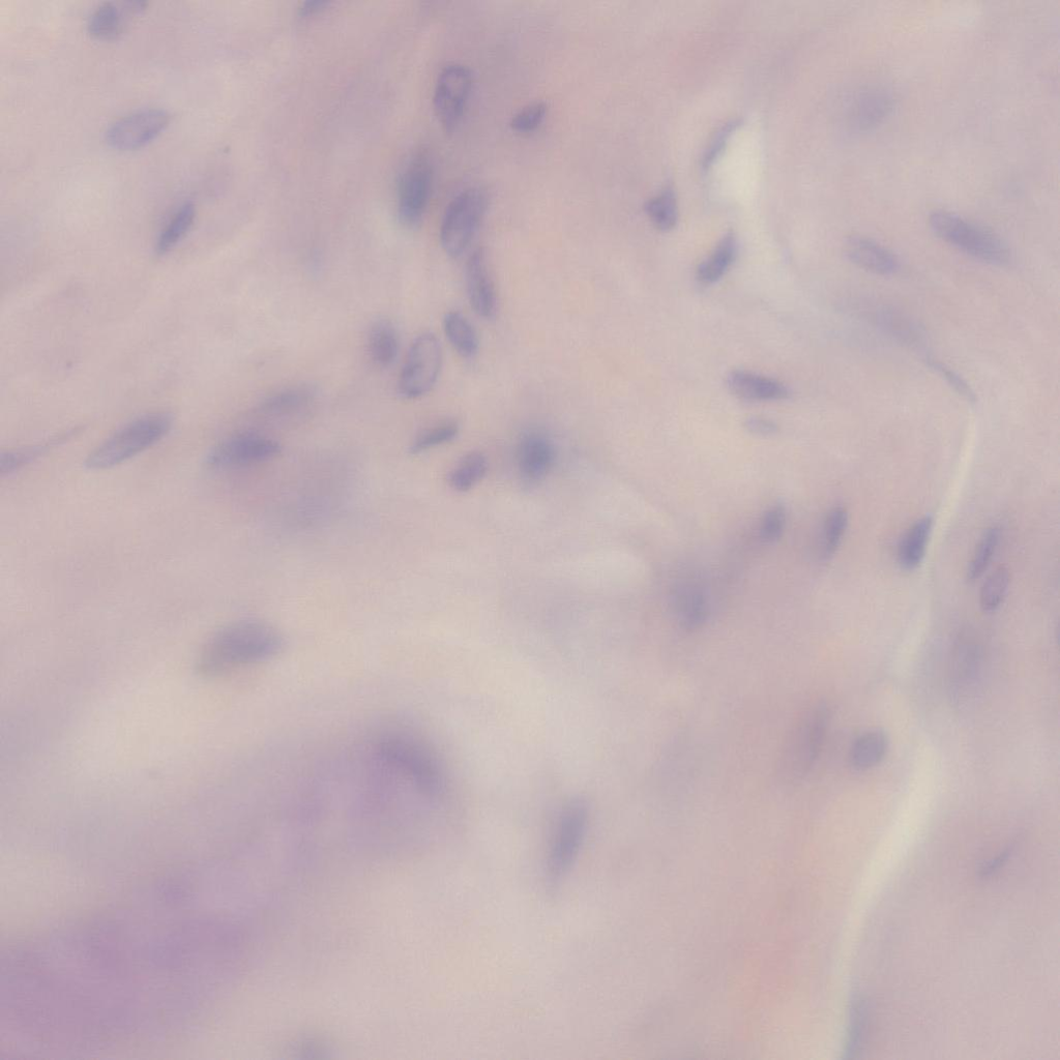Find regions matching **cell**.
<instances>
[{
    "mask_svg": "<svg viewBox=\"0 0 1060 1060\" xmlns=\"http://www.w3.org/2000/svg\"><path fill=\"white\" fill-rule=\"evenodd\" d=\"M284 637L268 623L248 620L230 624L205 643L198 659V672L220 676L235 669L268 661L284 649Z\"/></svg>",
    "mask_w": 1060,
    "mask_h": 1060,
    "instance_id": "cell-1",
    "label": "cell"
},
{
    "mask_svg": "<svg viewBox=\"0 0 1060 1060\" xmlns=\"http://www.w3.org/2000/svg\"><path fill=\"white\" fill-rule=\"evenodd\" d=\"M378 755L430 802L447 797L448 779L435 751L409 730H390L377 742Z\"/></svg>",
    "mask_w": 1060,
    "mask_h": 1060,
    "instance_id": "cell-2",
    "label": "cell"
},
{
    "mask_svg": "<svg viewBox=\"0 0 1060 1060\" xmlns=\"http://www.w3.org/2000/svg\"><path fill=\"white\" fill-rule=\"evenodd\" d=\"M173 418L166 412L145 415L126 424L109 436L84 462L91 470L119 466L154 447L171 430Z\"/></svg>",
    "mask_w": 1060,
    "mask_h": 1060,
    "instance_id": "cell-3",
    "label": "cell"
},
{
    "mask_svg": "<svg viewBox=\"0 0 1060 1060\" xmlns=\"http://www.w3.org/2000/svg\"><path fill=\"white\" fill-rule=\"evenodd\" d=\"M830 722L826 705H817L803 714L791 729L782 750L780 776L787 782L803 780L813 768Z\"/></svg>",
    "mask_w": 1060,
    "mask_h": 1060,
    "instance_id": "cell-4",
    "label": "cell"
},
{
    "mask_svg": "<svg viewBox=\"0 0 1060 1060\" xmlns=\"http://www.w3.org/2000/svg\"><path fill=\"white\" fill-rule=\"evenodd\" d=\"M929 225L939 239L983 262L1006 267L1011 262L1008 246L994 232L948 212L935 211Z\"/></svg>",
    "mask_w": 1060,
    "mask_h": 1060,
    "instance_id": "cell-5",
    "label": "cell"
},
{
    "mask_svg": "<svg viewBox=\"0 0 1060 1060\" xmlns=\"http://www.w3.org/2000/svg\"><path fill=\"white\" fill-rule=\"evenodd\" d=\"M588 823V812L581 801H572L559 814L551 833L547 858L546 878L551 887L562 882L575 863Z\"/></svg>",
    "mask_w": 1060,
    "mask_h": 1060,
    "instance_id": "cell-6",
    "label": "cell"
},
{
    "mask_svg": "<svg viewBox=\"0 0 1060 1060\" xmlns=\"http://www.w3.org/2000/svg\"><path fill=\"white\" fill-rule=\"evenodd\" d=\"M488 209L487 193L478 187L461 191L448 205L440 226V244L451 258L473 242Z\"/></svg>",
    "mask_w": 1060,
    "mask_h": 1060,
    "instance_id": "cell-7",
    "label": "cell"
},
{
    "mask_svg": "<svg viewBox=\"0 0 1060 1060\" xmlns=\"http://www.w3.org/2000/svg\"><path fill=\"white\" fill-rule=\"evenodd\" d=\"M443 347L430 332L423 333L412 342L401 370L398 390L407 400L419 399L430 393L443 368Z\"/></svg>",
    "mask_w": 1060,
    "mask_h": 1060,
    "instance_id": "cell-8",
    "label": "cell"
},
{
    "mask_svg": "<svg viewBox=\"0 0 1060 1060\" xmlns=\"http://www.w3.org/2000/svg\"><path fill=\"white\" fill-rule=\"evenodd\" d=\"M433 186V165L426 153L411 158L404 168L398 187V217L407 228L421 225L428 208Z\"/></svg>",
    "mask_w": 1060,
    "mask_h": 1060,
    "instance_id": "cell-9",
    "label": "cell"
},
{
    "mask_svg": "<svg viewBox=\"0 0 1060 1060\" xmlns=\"http://www.w3.org/2000/svg\"><path fill=\"white\" fill-rule=\"evenodd\" d=\"M278 441L258 433H239L224 439L206 456L211 469L239 468L270 461L281 454Z\"/></svg>",
    "mask_w": 1060,
    "mask_h": 1060,
    "instance_id": "cell-10",
    "label": "cell"
},
{
    "mask_svg": "<svg viewBox=\"0 0 1060 1060\" xmlns=\"http://www.w3.org/2000/svg\"><path fill=\"white\" fill-rule=\"evenodd\" d=\"M473 87V74L464 65L451 64L440 72L434 91V110L443 127L454 131L460 124Z\"/></svg>",
    "mask_w": 1060,
    "mask_h": 1060,
    "instance_id": "cell-11",
    "label": "cell"
},
{
    "mask_svg": "<svg viewBox=\"0 0 1060 1060\" xmlns=\"http://www.w3.org/2000/svg\"><path fill=\"white\" fill-rule=\"evenodd\" d=\"M170 119L165 109L138 110L114 122L107 129L105 138L115 150H137L156 139L168 127Z\"/></svg>",
    "mask_w": 1060,
    "mask_h": 1060,
    "instance_id": "cell-12",
    "label": "cell"
},
{
    "mask_svg": "<svg viewBox=\"0 0 1060 1060\" xmlns=\"http://www.w3.org/2000/svg\"><path fill=\"white\" fill-rule=\"evenodd\" d=\"M465 283L471 308L478 316L493 319L497 313V294L486 252L481 248L471 253L466 262Z\"/></svg>",
    "mask_w": 1060,
    "mask_h": 1060,
    "instance_id": "cell-13",
    "label": "cell"
},
{
    "mask_svg": "<svg viewBox=\"0 0 1060 1060\" xmlns=\"http://www.w3.org/2000/svg\"><path fill=\"white\" fill-rule=\"evenodd\" d=\"M552 441L540 430H528L518 446V466L521 479L536 485L548 475L554 462Z\"/></svg>",
    "mask_w": 1060,
    "mask_h": 1060,
    "instance_id": "cell-14",
    "label": "cell"
},
{
    "mask_svg": "<svg viewBox=\"0 0 1060 1060\" xmlns=\"http://www.w3.org/2000/svg\"><path fill=\"white\" fill-rule=\"evenodd\" d=\"M671 598L677 621L685 630H698L708 622L711 605L700 583L685 580L676 584Z\"/></svg>",
    "mask_w": 1060,
    "mask_h": 1060,
    "instance_id": "cell-15",
    "label": "cell"
},
{
    "mask_svg": "<svg viewBox=\"0 0 1060 1060\" xmlns=\"http://www.w3.org/2000/svg\"><path fill=\"white\" fill-rule=\"evenodd\" d=\"M731 394L745 401H780L790 396L782 382L744 370L731 371L726 378Z\"/></svg>",
    "mask_w": 1060,
    "mask_h": 1060,
    "instance_id": "cell-16",
    "label": "cell"
},
{
    "mask_svg": "<svg viewBox=\"0 0 1060 1060\" xmlns=\"http://www.w3.org/2000/svg\"><path fill=\"white\" fill-rule=\"evenodd\" d=\"M845 255L857 267L880 276L894 275L900 268L899 259L892 251L864 237L849 238Z\"/></svg>",
    "mask_w": 1060,
    "mask_h": 1060,
    "instance_id": "cell-17",
    "label": "cell"
},
{
    "mask_svg": "<svg viewBox=\"0 0 1060 1060\" xmlns=\"http://www.w3.org/2000/svg\"><path fill=\"white\" fill-rule=\"evenodd\" d=\"M892 109L893 100L885 91L863 92L850 108V126L859 133L872 131L887 119Z\"/></svg>",
    "mask_w": 1060,
    "mask_h": 1060,
    "instance_id": "cell-18",
    "label": "cell"
},
{
    "mask_svg": "<svg viewBox=\"0 0 1060 1060\" xmlns=\"http://www.w3.org/2000/svg\"><path fill=\"white\" fill-rule=\"evenodd\" d=\"M870 319L883 334L904 345L919 346L924 340L917 323L894 308L876 306L870 310Z\"/></svg>",
    "mask_w": 1060,
    "mask_h": 1060,
    "instance_id": "cell-19",
    "label": "cell"
},
{
    "mask_svg": "<svg viewBox=\"0 0 1060 1060\" xmlns=\"http://www.w3.org/2000/svg\"><path fill=\"white\" fill-rule=\"evenodd\" d=\"M314 398L315 392L311 388H289L262 401L257 407V414L271 419L289 417L309 407Z\"/></svg>",
    "mask_w": 1060,
    "mask_h": 1060,
    "instance_id": "cell-20",
    "label": "cell"
},
{
    "mask_svg": "<svg viewBox=\"0 0 1060 1060\" xmlns=\"http://www.w3.org/2000/svg\"><path fill=\"white\" fill-rule=\"evenodd\" d=\"M933 518L926 516L912 525L904 535L898 548V562L902 569H918L925 557L932 533Z\"/></svg>",
    "mask_w": 1060,
    "mask_h": 1060,
    "instance_id": "cell-21",
    "label": "cell"
},
{
    "mask_svg": "<svg viewBox=\"0 0 1060 1060\" xmlns=\"http://www.w3.org/2000/svg\"><path fill=\"white\" fill-rule=\"evenodd\" d=\"M738 252L739 243L735 234L726 233L710 256L699 264L696 272L697 280L703 285L718 282L731 268Z\"/></svg>",
    "mask_w": 1060,
    "mask_h": 1060,
    "instance_id": "cell-22",
    "label": "cell"
},
{
    "mask_svg": "<svg viewBox=\"0 0 1060 1060\" xmlns=\"http://www.w3.org/2000/svg\"><path fill=\"white\" fill-rule=\"evenodd\" d=\"M368 348L371 360L378 367L389 368L396 362L400 338L392 322L379 320L374 323L369 333Z\"/></svg>",
    "mask_w": 1060,
    "mask_h": 1060,
    "instance_id": "cell-23",
    "label": "cell"
},
{
    "mask_svg": "<svg viewBox=\"0 0 1060 1060\" xmlns=\"http://www.w3.org/2000/svg\"><path fill=\"white\" fill-rule=\"evenodd\" d=\"M444 331L453 348L464 359H474L479 352L478 334L470 321L460 312L452 311L444 318Z\"/></svg>",
    "mask_w": 1060,
    "mask_h": 1060,
    "instance_id": "cell-24",
    "label": "cell"
},
{
    "mask_svg": "<svg viewBox=\"0 0 1060 1060\" xmlns=\"http://www.w3.org/2000/svg\"><path fill=\"white\" fill-rule=\"evenodd\" d=\"M888 746L887 735L881 731L876 730L863 734L851 748L850 761L852 767L859 771L874 768L886 756Z\"/></svg>",
    "mask_w": 1060,
    "mask_h": 1060,
    "instance_id": "cell-25",
    "label": "cell"
},
{
    "mask_svg": "<svg viewBox=\"0 0 1060 1060\" xmlns=\"http://www.w3.org/2000/svg\"><path fill=\"white\" fill-rule=\"evenodd\" d=\"M195 218V204L191 201L183 203L160 232L156 242V252L163 255L178 245L191 229Z\"/></svg>",
    "mask_w": 1060,
    "mask_h": 1060,
    "instance_id": "cell-26",
    "label": "cell"
},
{
    "mask_svg": "<svg viewBox=\"0 0 1060 1060\" xmlns=\"http://www.w3.org/2000/svg\"><path fill=\"white\" fill-rule=\"evenodd\" d=\"M125 26L124 10L111 2L101 4L88 18L87 29L93 37L111 40L119 37Z\"/></svg>",
    "mask_w": 1060,
    "mask_h": 1060,
    "instance_id": "cell-27",
    "label": "cell"
},
{
    "mask_svg": "<svg viewBox=\"0 0 1060 1060\" xmlns=\"http://www.w3.org/2000/svg\"><path fill=\"white\" fill-rule=\"evenodd\" d=\"M487 471L486 457L478 452L470 453L451 470L448 482L455 491L466 492L479 484L487 475Z\"/></svg>",
    "mask_w": 1060,
    "mask_h": 1060,
    "instance_id": "cell-28",
    "label": "cell"
},
{
    "mask_svg": "<svg viewBox=\"0 0 1060 1060\" xmlns=\"http://www.w3.org/2000/svg\"><path fill=\"white\" fill-rule=\"evenodd\" d=\"M848 521V512L843 507L832 509L824 519L819 545L822 561H830L837 553L845 537Z\"/></svg>",
    "mask_w": 1060,
    "mask_h": 1060,
    "instance_id": "cell-29",
    "label": "cell"
},
{
    "mask_svg": "<svg viewBox=\"0 0 1060 1060\" xmlns=\"http://www.w3.org/2000/svg\"><path fill=\"white\" fill-rule=\"evenodd\" d=\"M645 213L661 231L672 230L679 221V205L674 188L666 186L645 204Z\"/></svg>",
    "mask_w": 1060,
    "mask_h": 1060,
    "instance_id": "cell-30",
    "label": "cell"
},
{
    "mask_svg": "<svg viewBox=\"0 0 1060 1060\" xmlns=\"http://www.w3.org/2000/svg\"><path fill=\"white\" fill-rule=\"evenodd\" d=\"M999 540V527L992 526L986 530L967 568L966 576L969 582H975L987 571L998 547Z\"/></svg>",
    "mask_w": 1060,
    "mask_h": 1060,
    "instance_id": "cell-31",
    "label": "cell"
},
{
    "mask_svg": "<svg viewBox=\"0 0 1060 1060\" xmlns=\"http://www.w3.org/2000/svg\"><path fill=\"white\" fill-rule=\"evenodd\" d=\"M459 425L454 421H447L430 427L421 432L409 448L411 455H420L431 449L451 443L459 434Z\"/></svg>",
    "mask_w": 1060,
    "mask_h": 1060,
    "instance_id": "cell-32",
    "label": "cell"
},
{
    "mask_svg": "<svg viewBox=\"0 0 1060 1060\" xmlns=\"http://www.w3.org/2000/svg\"><path fill=\"white\" fill-rule=\"evenodd\" d=\"M1010 582L1011 575L1005 567L998 568L988 577L980 594V605L984 612H994L1003 604Z\"/></svg>",
    "mask_w": 1060,
    "mask_h": 1060,
    "instance_id": "cell-33",
    "label": "cell"
},
{
    "mask_svg": "<svg viewBox=\"0 0 1060 1060\" xmlns=\"http://www.w3.org/2000/svg\"><path fill=\"white\" fill-rule=\"evenodd\" d=\"M787 523V514L783 507L774 506L763 514L759 524V537L765 543H775L781 539Z\"/></svg>",
    "mask_w": 1060,
    "mask_h": 1060,
    "instance_id": "cell-34",
    "label": "cell"
},
{
    "mask_svg": "<svg viewBox=\"0 0 1060 1060\" xmlns=\"http://www.w3.org/2000/svg\"><path fill=\"white\" fill-rule=\"evenodd\" d=\"M546 114L547 105L544 102L528 104L513 116L511 127L519 133L534 132L544 122Z\"/></svg>",
    "mask_w": 1060,
    "mask_h": 1060,
    "instance_id": "cell-35",
    "label": "cell"
},
{
    "mask_svg": "<svg viewBox=\"0 0 1060 1060\" xmlns=\"http://www.w3.org/2000/svg\"><path fill=\"white\" fill-rule=\"evenodd\" d=\"M740 125L741 122L739 120H733L727 122L715 133L703 154L701 162L703 169L708 170L714 165L716 160L723 153L732 134L740 127Z\"/></svg>",
    "mask_w": 1060,
    "mask_h": 1060,
    "instance_id": "cell-36",
    "label": "cell"
},
{
    "mask_svg": "<svg viewBox=\"0 0 1060 1060\" xmlns=\"http://www.w3.org/2000/svg\"><path fill=\"white\" fill-rule=\"evenodd\" d=\"M48 448V446H42L4 453L2 455V462H0V466H2L0 467V469H2V474L4 476L14 474L15 471H18L45 454Z\"/></svg>",
    "mask_w": 1060,
    "mask_h": 1060,
    "instance_id": "cell-37",
    "label": "cell"
},
{
    "mask_svg": "<svg viewBox=\"0 0 1060 1060\" xmlns=\"http://www.w3.org/2000/svg\"><path fill=\"white\" fill-rule=\"evenodd\" d=\"M927 363L929 367L932 368L937 374H939L942 378L946 379L949 386L952 387L955 392H957L960 396H962L964 399L971 403H975L977 401L975 392L971 390L967 382L960 375L948 368L946 365L937 362L936 360L928 359Z\"/></svg>",
    "mask_w": 1060,
    "mask_h": 1060,
    "instance_id": "cell-38",
    "label": "cell"
},
{
    "mask_svg": "<svg viewBox=\"0 0 1060 1060\" xmlns=\"http://www.w3.org/2000/svg\"><path fill=\"white\" fill-rule=\"evenodd\" d=\"M745 427L750 433L760 436H770L778 432V426L775 422L759 417L749 418L745 423Z\"/></svg>",
    "mask_w": 1060,
    "mask_h": 1060,
    "instance_id": "cell-39",
    "label": "cell"
},
{
    "mask_svg": "<svg viewBox=\"0 0 1060 1060\" xmlns=\"http://www.w3.org/2000/svg\"><path fill=\"white\" fill-rule=\"evenodd\" d=\"M328 5H329V3H327V2H318V0H317V2H309V3H306L304 5V7L302 9V13L304 15H310V14H313V13H317V12L325 9Z\"/></svg>",
    "mask_w": 1060,
    "mask_h": 1060,
    "instance_id": "cell-40",
    "label": "cell"
}]
</instances>
